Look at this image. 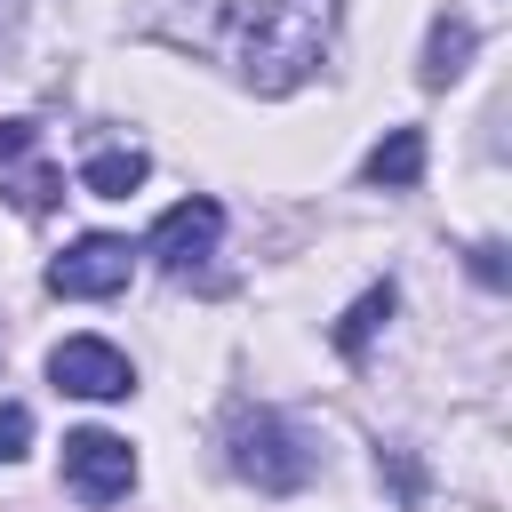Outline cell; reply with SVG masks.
Instances as JSON below:
<instances>
[{
	"label": "cell",
	"mask_w": 512,
	"mask_h": 512,
	"mask_svg": "<svg viewBox=\"0 0 512 512\" xmlns=\"http://www.w3.org/2000/svg\"><path fill=\"white\" fill-rule=\"evenodd\" d=\"M128 272H136V248L112 240V232H88V240H72V248L48 264V288H56V296H120Z\"/></svg>",
	"instance_id": "5"
},
{
	"label": "cell",
	"mask_w": 512,
	"mask_h": 512,
	"mask_svg": "<svg viewBox=\"0 0 512 512\" xmlns=\"http://www.w3.org/2000/svg\"><path fill=\"white\" fill-rule=\"evenodd\" d=\"M144 176H152V160H144L136 144H104V152H88V168H80V184L104 192V200H128Z\"/></svg>",
	"instance_id": "9"
},
{
	"label": "cell",
	"mask_w": 512,
	"mask_h": 512,
	"mask_svg": "<svg viewBox=\"0 0 512 512\" xmlns=\"http://www.w3.org/2000/svg\"><path fill=\"white\" fill-rule=\"evenodd\" d=\"M360 176H368V184H384V192H408V184L424 176V128H392V136L360 160Z\"/></svg>",
	"instance_id": "8"
},
{
	"label": "cell",
	"mask_w": 512,
	"mask_h": 512,
	"mask_svg": "<svg viewBox=\"0 0 512 512\" xmlns=\"http://www.w3.org/2000/svg\"><path fill=\"white\" fill-rule=\"evenodd\" d=\"M48 384L72 392V400H128V392H136V368H128V352L104 344V336H64V344L48 352Z\"/></svg>",
	"instance_id": "4"
},
{
	"label": "cell",
	"mask_w": 512,
	"mask_h": 512,
	"mask_svg": "<svg viewBox=\"0 0 512 512\" xmlns=\"http://www.w3.org/2000/svg\"><path fill=\"white\" fill-rule=\"evenodd\" d=\"M24 440H32V408L24 400H0V464H16Z\"/></svg>",
	"instance_id": "11"
},
{
	"label": "cell",
	"mask_w": 512,
	"mask_h": 512,
	"mask_svg": "<svg viewBox=\"0 0 512 512\" xmlns=\"http://www.w3.org/2000/svg\"><path fill=\"white\" fill-rule=\"evenodd\" d=\"M16 16H24V0H0V48L16 40Z\"/></svg>",
	"instance_id": "13"
},
{
	"label": "cell",
	"mask_w": 512,
	"mask_h": 512,
	"mask_svg": "<svg viewBox=\"0 0 512 512\" xmlns=\"http://www.w3.org/2000/svg\"><path fill=\"white\" fill-rule=\"evenodd\" d=\"M64 488L80 496V504H120L128 488H136V448L120 440V432H64Z\"/></svg>",
	"instance_id": "3"
},
{
	"label": "cell",
	"mask_w": 512,
	"mask_h": 512,
	"mask_svg": "<svg viewBox=\"0 0 512 512\" xmlns=\"http://www.w3.org/2000/svg\"><path fill=\"white\" fill-rule=\"evenodd\" d=\"M224 448H232V472L240 480H256L264 496H288V488H304L312 480V440L288 424V416H272V408H232V424H224Z\"/></svg>",
	"instance_id": "2"
},
{
	"label": "cell",
	"mask_w": 512,
	"mask_h": 512,
	"mask_svg": "<svg viewBox=\"0 0 512 512\" xmlns=\"http://www.w3.org/2000/svg\"><path fill=\"white\" fill-rule=\"evenodd\" d=\"M472 48H480L472 16H432V32H424V88H448L472 64Z\"/></svg>",
	"instance_id": "7"
},
{
	"label": "cell",
	"mask_w": 512,
	"mask_h": 512,
	"mask_svg": "<svg viewBox=\"0 0 512 512\" xmlns=\"http://www.w3.org/2000/svg\"><path fill=\"white\" fill-rule=\"evenodd\" d=\"M216 232H224V208H216V200H176V208L152 224V240H144V248H152L168 272H192V264L216 248Z\"/></svg>",
	"instance_id": "6"
},
{
	"label": "cell",
	"mask_w": 512,
	"mask_h": 512,
	"mask_svg": "<svg viewBox=\"0 0 512 512\" xmlns=\"http://www.w3.org/2000/svg\"><path fill=\"white\" fill-rule=\"evenodd\" d=\"M152 32H168L176 48L232 56L248 88L280 96L320 64L336 32V0H152Z\"/></svg>",
	"instance_id": "1"
},
{
	"label": "cell",
	"mask_w": 512,
	"mask_h": 512,
	"mask_svg": "<svg viewBox=\"0 0 512 512\" xmlns=\"http://www.w3.org/2000/svg\"><path fill=\"white\" fill-rule=\"evenodd\" d=\"M384 320H392V280H384V288H368V296L336 320V352H344V360H360V352H368V336H376Z\"/></svg>",
	"instance_id": "10"
},
{
	"label": "cell",
	"mask_w": 512,
	"mask_h": 512,
	"mask_svg": "<svg viewBox=\"0 0 512 512\" xmlns=\"http://www.w3.org/2000/svg\"><path fill=\"white\" fill-rule=\"evenodd\" d=\"M472 272L496 288V280H504V248H472Z\"/></svg>",
	"instance_id": "12"
}]
</instances>
